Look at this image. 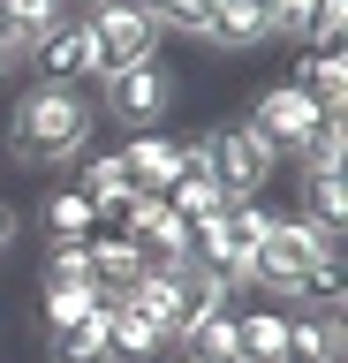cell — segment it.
<instances>
[{"mask_svg": "<svg viewBox=\"0 0 348 363\" xmlns=\"http://www.w3.org/2000/svg\"><path fill=\"white\" fill-rule=\"evenodd\" d=\"M167 363H212V356H197V348H167Z\"/></svg>", "mask_w": 348, "mask_h": 363, "instance_id": "cell-27", "label": "cell"}, {"mask_svg": "<svg viewBox=\"0 0 348 363\" xmlns=\"http://www.w3.org/2000/svg\"><path fill=\"white\" fill-rule=\"evenodd\" d=\"M99 303H106V288H99V280H38V325H46V340L69 333L76 318H91Z\"/></svg>", "mask_w": 348, "mask_h": 363, "instance_id": "cell-13", "label": "cell"}, {"mask_svg": "<svg viewBox=\"0 0 348 363\" xmlns=\"http://www.w3.org/2000/svg\"><path fill=\"white\" fill-rule=\"evenodd\" d=\"M205 45H220V53H257V45H265V0H212Z\"/></svg>", "mask_w": 348, "mask_h": 363, "instance_id": "cell-12", "label": "cell"}, {"mask_svg": "<svg viewBox=\"0 0 348 363\" xmlns=\"http://www.w3.org/2000/svg\"><path fill=\"white\" fill-rule=\"evenodd\" d=\"M341 295H348L341 257H310V265L288 280V295H280V303H296V311H341Z\"/></svg>", "mask_w": 348, "mask_h": 363, "instance_id": "cell-18", "label": "cell"}, {"mask_svg": "<svg viewBox=\"0 0 348 363\" xmlns=\"http://www.w3.org/2000/svg\"><path fill=\"white\" fill-rule=\"evenodd\" d=\"M310 257H341V235L310 227L303 212H273V220H265V235H257V250H250V288L280 303V295H288V280H296Z\"/></svg>", "mask_w": 348, "mask_h": 363, "instance_id": "cell-2", "label": "cell"}, {"mask_svg": "<svg viewBox=\"0 0 348 363\" xmlns=\"http://www.w3.org/2000/svg\"><path fill=\"white\" fill-rule=\"evenodd\" d=\"M91 136H99V99L76 84H23L8 121H0L8 167H23V174H53V167L84 159Z\"/></svg>", "mask_w": 348, "mask_h": 363, "instance_id": "cell-1", "label": "cell"}, {"mask_svg": "<svg viewBox=\"0 0 348 363\" xmlns=\"http://www.w3.org/2000/svg\"><path fill=\"white\" fill-rule=\"evenodd\" d=\"M8 16H16V45H38V30H53V23H69V0H0Z\"/></svg>", "mask_w": 348, "mask_h": 363, "instance_id": "cell-22", "label": "cell"}, {"mask_svg": "<svg viewBox=\"0 0 348 363\" xmlns=\"http://www.w3.org/2000/svg\"><path fill=\"white\" fill-rule=\"evenodd\" d=\"M121 167H129V189H137V197H167V182L182 174V136L137 129L129 144H121Z\"/></svg>", "mask_w": 348, "mask_h": 363, "instance_id": "cell-9", "label": "cell"}, {"mask_svg": "<svg viewBox=\"0 0 348 363\" xmlns=\"http://www.w3.org/2000/svg\"><path fill=\"white\" fill-rule=\"evenodd\" d=\"M242 129H250L273 159H296L303 136L318 129V99H310L303 84H265V91L250 99V113H242Z\"/></svg>", "mask_w": 348, "mask_h": 363, "instance_id": "cell-7", "label": "cell"}, {"mask_svg": "<svg viewBox=\"0 0 348 363\" xmlns=\"http://www.w3.org/2000/svg\"><path fill=\"white\" fill-rule=\"evenodd\" d=\"M288 84L310 91V99H318V113H348V53H303Z\"/></svg>", "mask_w": 348, "mask_h": 363, "instance_id": "cell-17", "label": "cell"}, {"mask_svg": "<svg viewBox=\"0 0 348 363\" xmlns=\"http://www.w3.org/2000/svg\"><path fill=\"white\" fill-rule=\"evenodd\" d=\"M106 311H114V295H106L91 318H76L69 333H53V363H114V348H106Z\"/></svg>", "mask_w": 348, "mask_h": 363, "instance_id": "cell-20", "label": "cell"}, {"mask_svg": "<svg viewBox=\"0 0 348 363\" xmlns=\"http://www.w3.org/2000/svg\"><path fill=\"white\" fill-rule=\"evenodd\" d=\"M265 220H273V204H265V197L228 204L220 220L197 227V257H205L212 272H228L235 288H250V250H257V235H265Z\"/></svg>", "mask_w": 348, "mask_h": 363, "instance_id": "cell-6", "label": "cell"}, {"mask_svg": "<svg viewBox=\"0 0 348 363\" xmlns=\"http://www.w3.org/2000/svg\"><path fill=\"white\" fill-rule=\"evenodd\" d=\"M296 189H303V220L310 227L348 235V182H341V167H296Z\"/></svg>", "mask_w": 348, "mask_h": 363, "instance_id": "cell-10", "label": "cell"}, {"mask_svg": "<svg viewBox=\"0 0 348 363\" xmlns=\"http://www.w3.org/2000/svg\"><path fill=\"white\" fill-rule=\"evenodd\" d=\"M197 152H205V174L220 182V197H228V204L265 197V182H273V167H280L242 121H205V129H197Z\"/></svg>", "mask_w": 348, "mask_h": 363, "instance_id": "cell-4", "label": "cell"}, {"mask_svg": "<svg viewBox=\"0 0 348 363\" xmlns=\"http://www.w3.org/2000/svg\"><path fill=\"white\" fill-rule=\"evenodd\" d=\"M91 99H106V113H114V121H129V129H159L167 113H174V99H182V76H174L159 53H152V61H137V68H121V76H106Z\"/></svg>", "mask_w": 348, "mask_h": 363, "instance_id": "cell-5", "label": "cell"}, {"mask_svg": "<svg viewBox=\"0 0 348 363\" xmlns=\"http://www.w3.org/2000/svg\"><path fill=\"white\" fill-rule=\"evenodd\" d=\"M310 8H318V0H265V38L303 45V30H310Z\"/></svg>", "mask_w": 348, "mask_h": 363, "instance_id": "cell-24", "label": "cell"}, {"mask_svg": "<svg viewBox=\"0 0 348 363\" xmlns=\"http://www.w3.org/2000/svg\"><path fill=\"white\" fill-rule=\"evenodd\" d=\"M76 189L91 197L99 227H106V220H121V204L137 197V189H129V167H121V152H91V159H84V182H76Z\"/></svg>", "mask_w": 348, "mask_h": 363, "instance_id": "cell-15", "label": "cell"}, {"mask_svg": "<svg viewBox=\"0 0 348 363\" xmlns=\"http://www.w3.org/2000/svg\"><path fill=\"white\" fill-rule=\"evenodd\" d=\"M106 295H114V288H106ZM106 348H114V363H159L167 356L159 325H152L137 303H121V295H114V311H106Z\"/></svg>", "mask_w": 348, "mask_h": 363, "instance_id": "cell-11", "label": "cell"}, {"mask_svg": "<svg viewBox=\"0 0 348 363\" xmlns=\"http://www.w3.org/2000/svg\"><path fill=\"white\" fill-rule=\"evenodd\" d=\"M38 227H46V242H84V235H99V212L84 189H46V204H38Z\"/></svg>", "mask_w": 348, "mask_h": 363, "instance_id": "cell-16", "label": "cell"}, {"mask_svg": "<svg viewBox=\"0 0 348 363\" xmlns=\"http://www.w3.org/2000/svg\"><path fill=\"white\" fill-rule=\"evenodd\" d=\"M84 30H91V68H99V84L159 53V30H152V8H144V0H91V8H84ZM99 84H91V91H99Z\"/></svg>", "mask_w": 348, "mask_h": 363, "instance_id": "cell-3", "label": "cell"}, {"mask_svg": "<svg viewBox=\"0 0 348 363\" xmlns=\"http://www.w3.org/2000/svg\"><path fill=\"white\" fill-rule=\"evenodd\" d=\"M288 348V311H235V356L242 363H273Z\"/></svg>", "mask_w": 348, "mask_h": 363, "instance_id": "cell-19", "label": "cell"}, {"mask_svg": "<svg viewBox=\"0 0 348 363\" xmlns=\"http://www.w3.org/2000/svg\"><path fill=\"white\" fill-rule=\"evenodd\" d=\"M38 280H99L91 272V235H84V242H53L46 265H38Z\"/></svg>", "mask_w": 348, "mask_h": 363, "instance_id": "cell-23", "label": "cell"}, {"mask_svg": "<svg viewBox=\"0 0 348 363\" xmlns=\"http://www.w3.org/2000/svg\"><path fill=\"white\" fill-rule=\"evenodd\" d=\"M182 348H197V356H212V363H228V356H235V303L205 311L197 325H189V340H182Z\"/></svg>", "mask_w": 348, "mask_h": 363, "instance_id": "cell-21", "label": "cell"}, {"mask_svg": "<svg viewBox=\"0 0 348 363\" xmlns=\"http://www.w3.org/2000/svg\"><path fill=\"white\" fill-rule=\"evenodd\" d=\"M23 68H30V84H76V91H91L99 68H91V30H84V16L38 30V45L23 53Z\"/></svg>", "mask_w": 348, "mask_h": 363, "instance_id": "cell-8", "label": "cell"}, {"mask_svg": "<svg viewBox=\"0 0 348 363\" xmlns=\"http://www.w3.org/2000/svg\"><path fill=\"white\" fill-rule=\"evenodd\" d=\"M144 265H152V257H144L137 235H121V227H114V235H106V227L91 235V272H99V288H137Z\"/></svg>", "mask_w": 348, "mask_h": 363, "instance_id": "cell-14", "label": "cell"}, {"mask_svg": "<svg viewBox=\"0 0 348 363\" xmlns=\"http://www.w3.org/2000/svg\"><path fill=\"white\" fill-rule=\"evenodd\" d=\"M16 68H23V45H16V38H0V84H8Z\"/></svg>", "mask_w": 348, "mask_h": 363, "instance_id": "cell-26", "label": "cell"}, {"mask_svg": "<svg viewBox=\"0 0 348 363\" xmlns=\"http://www.w3.org/2000/svg\"><path fill=\"white\" fill-rule=\"evenodd\" d=\"M16 235H23V212H16V204L0 197V257H8V250H16Z\"/></svg>", "mask_w": 348, "mask_h": 363, "instance_id": "cell-25", "label": "cell"}]
</instances>
